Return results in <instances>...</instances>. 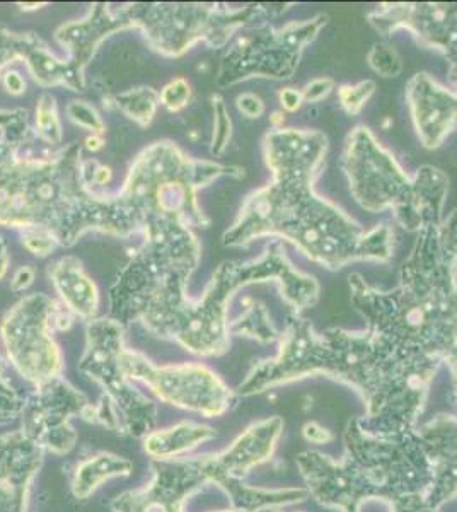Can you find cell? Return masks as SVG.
<instances>
[{"label": "cell", "mask_w": 457, "mask_h": 512, "mask_svg": "<svg viewBox=\"0 0 457 512\" xmlns=\"http://www.w3.org/2000/svg\"><path fill=\"white\" fill-rule=\"evenodd\" d=\"M326 152L328 139L319 130L272 128L263 139L272 181L244 200L224 245L243 248L256 239H284L330 270L355 262L388 263L394 255L388 224L365 229L314 190Z\"/></svg>", "instance_id": "1"}, {"label": "cell", "mask_w": 457, "mask_h": 512, "mask_svg": "<svg viewBox=\"0 0 457 512\" xmlns=\"http://www.w3.org/2000/svg\"><path fill=\"white\" fill-rule=\"evenodd\" d=\"M335 379L365 403L367 429L415 431L434 379L418 373L386 349L372 333L331 328L318 333L301 315L290 316L278 337L275 357L260 361L238 390L251 396L304 378Z\"/></svg>", "instance_id": "2"}, {"label": "cell", "mask_w": 457, "mask_h": 512, "mask_svg": "<svg viewBox=\"0 0 457 512\" xmlns=\"http://www.w3.org/2000/svg\"><path fill=\"white\" fill-rule=\"evenodd\" d=\"M350 301L367 332L420 373L435 378L457 350V253L440 238L439 226L418 233L400 270V282L381 291L350 275Z\"/></svg>", "instance_id": "3"}, {"label": "cell", "mask_w": 457, "mask_h": 512, "mask_svg": "<svg viewBox=\"0 0 457 512\" xmlns=\"http://www.w3.org/2000/svg\"><path fill=\"white\" fill-rule=\"evenodd\" d=\"M81 146L70 144L43 158L16 156L0 171V226L47 227L60 245L87 231L128 238L139 233L118 195L89 187Z\"/></svg>", "instance_id": "4"}, {"label": "cell", "mask_w": 457, "mask_h": 512, "mask_svg": "<svg viewBox=\"0 0 457 512\" xmlns=\"http://www.w3.org/2000/svg\"><path fill=\"white\" fill-rule=\"evenodd\" d=\"M343 441L345 453L338 460L318 451L297 456L307 492L321 506L360 512L367 501L393 504L429 494L434 470L417 429L372 431L355 417L348 420Z\"/></svg>", "instance_id": "5"}, {"label": "cell", "mask_w": 457, "mask_h": 512, "mask_svg": "<svg viewBox=\"0 0 457 512\" xmlns=\"http://www.w3.org/2000/svg\"><path fill=\"white\" fill-rule=\"evenodd\" d=\"M255 282H275L280 296L301 315L318 303V280L299 272L287 255L282 241L273 239L258 258L248 262H224L217 268L202 297L186 299L174 315L166 337L191 354L214 357L224 354L231 344L227 309L234 294Z\"/></svg>", "instance_id": "6"}, {"label": "cell", "mask_w": 457, "mask_h": 512, "mask_svg": "<svg viewBox=\"0 0 457 512\" xmlns=\"http://www.w3.org/2000/svg\"><path fill=\"white\" fill-rule=\"evenodd\" d=\"M342 168L352 197L367 212L391 210L394 221L417 234L444 219L449 195L446 173L422 166L415 175H408L369 128H353L348 134Z\"/></svg>", "instance_id": "7"}, {"label": "cell", "mask_w": 457, "mask_h": 512, "mask_svg": "<svg viewBox=\"0 0 457 512\" xmlns=\"http://www.w3.org/2000/svg\"><path fill=\"white\" fill-rule=\"evenodd\" d=\"M243 175L238 166L188 158L176 144L162 140L135 158L118 197L140 233L157 226L207 227L210 219L198 205V192L222 176Z\"/></svg>", "instance_id": "8"}, {"label": "cell", "mask_w": 457, "mask_h": 512, "mask_svg": "<svg viewBox=\"0 0 457 512\" xmlns=\"http://www.w3.org/2000/svg\"><path fill=\"white\" fill-rule=\"evenodd\" d=\"M130 30H140L147 43L166 57H181L198 43L222 48L238 31L265 23L287 11V6L249 4L244 7L209 4H128Z\"/></svg>", "instance_id": "9"}, {"label": "cell", "mask_w": 457, "mask_h": 512, "mask_svg": "<svg viewBox=\"0 0 457 512\" xmlns=\"http://www.w3.org/2000/svg\"><path fill=\"white\" fill-rule=\"evenodd\" d=\"M328 23L326 14L306 21H292L282 28L272 24H253L238 31L222 57L217 86L227 88L248 79H277L294 76L307 45L318 38Z\"/></svg>", "instance_id": "10"}, {"label": "cell", "mask_w": 457, "mask_h": 512, "mask_svg": "<svg viewBox=\"0 0 457 512\" xmlns=\"http://www.w3.org/2000/svg\"><path fill=\"white\" fill-rule=\"evenodd\" d=\"M123 350V326L116 320H93L87 325L86 354L82 373L103 388V400L115 410L120 431L130 436H149L156 425L157 407L135 390L120 366Z\"/></svg>", "instance_id": "11"}, {"label": "cell", "mask_w": 457, "mask_h": 512, "mask_svg": "<svg viewBox=\"0 0 457 512\" xmlns=\"http://www.w3.org/2000/svg\"><path fill=\"white\" fill-rule=\"evenodd\" d=\"M120 366L130 381L149 386L162 402L205 417L227 414L236 400L226 383L198 362L157 367L145 355L123 347Z\"/></svg>", "instance_id": "12"}, {"label": "cell", "mask_w": 457, "mask_h": 512, "mask_svg": "<svg viewBox=\"0 0 457 512\" xmlns=\"http://www.w3.org/2000/svg\"><path fill=\"white\" fill-rule=\"evenodd\" d=\"M58 303L45 294H31L14 304L0 325L9 361L36 386L60 378L64 359L53 340Z\"/></svg>", "instance_id": "13"}, {"label": "cell", "mask_w": 457, "mask_h": 512, "mask_svg": "<svg viewBox=\"0 0 457 512\" xmlns=\"http://www.w3.org/2000/svg\"><path fill=\"white\" fill-rule=\"evenodd\" d=\"M367 18L379 35L405 30L422 47L442 53L449 60V79L457 93V2L379 4Z\"/></svg>", "instance_id": "14"}, {"label": "cell", "mask_w": 457, "mask_h": 512, "mask_svg": "<svg viewBox=\"0 0 457 512\" xmlns=\"http://www.w3.org/2000/svg\"><path fill=\"white\" fill-rule=\"evenodd\" d=\"M35 395L24 403L23 432L36 446L53 454L69 453L76 446L77 434L70 427L74 415L84 414L86 398L64 379L57 378L36 386Z\"/></svg>", "instance_id": "15"}, {"label": "cell", "mask_w": 457, "mask_h": 512, "mask_svg": "<svg viewBox=\"0 0 457 512\" xmlns=\"http://www.w3.org/2000/svg\"><path fill=\"white\" fill-rule=\"evenodd\" d=\"M152 472L149 485L111 502L113 512H183L186 499L212 483L205 456L152 463Z\"/></svg>", "instance_id": "16"}, {"label": "cell", "mask_w": 457, "mask_h": 512, "mask_svg": "<svg viewBox=\"0 0 457 512\" xmlns=\"http://www.w3.org/2000/svg\"><path fill=\"white\" fill-rule=\"evenodd\" d=\"M446 366L451 371L452 402L456 414L437 415L427 424L417 427L434 470V483L425 501L437 511L457 497V350L447 359Z\"/></svg>", "instance_id": "17"}, {"label": "cell", "mask_w": 457, "mask_h": 512, "mask_svg": "<svg viewBox=\"0 0 457 512\" xmlns=\"http://www.w3.org/2000/svg\"><path fill=\"white\" fill-rule=\"evenodd\" d=\"M411 120L425 149H437L457 130V93L444 88L427 72H418L406 84Z\"/></svg>", "instance_id": "18"}, {"label": "cell", "mask_w": 457, "mask_h": 512, "mask_svg": "<svg viewBox=\"0 0 457 512\" xmlns=\"http://www.w3.org/2000/svg\"><path fill=\"white\" fill-rule=\"evenodd\" d=\"M282 431L284 420L280 417L261 420L243 432L226 451L207 456V468L212 483L219 485L227 478L244 480L253 468L272 458Z\"/></svg>", "instance_id": "19"}, {"label": "cell", "mask_w": 457, "mask_h": 512, "mask_svg": "<svg viewBox=\"0 0 457 512\" xmlns=\"http://www.w3.org/2000/svg\"><path fill=\"white\" fill-rule=\"evenodd\" d=\"M43 454L23 431L0 436V512H26L29 485Z\"/></svg>", "instance_id": "20"}, {"label": "cell", "mask_w": 457, "mask_h": 512, "mask_svg": "<svg viewBox=\"0 0 457 512\" xmlns=\"http://www.w3.org/2000/svg\"><path fill=\"white\" fill-rule=\"evenodd\" d=\"M125 30H130V26L123 6L96 4L89 9L86 18L62 24L55 33V38L60 47H64L69 53L67 59L84 70L106 38Z\"/></svg>", "instance_id": "21"}, {"label": "cell", "mask_w": 457, "mask_h": 512, "mask_svg": "<svg viewBox=\"0 0 457 512\" xmlns=\"http://www.w3.org/2000/svg\"><path fill=\"white\" fill-rule=\"evenodd\" d=\"M53 289L60 303L72 315L84 321H93L99 308V291L94 280L84 272L76 256H64L48 268Z\"/></svg>", "instance_id": "22"}, {"label": "cell", "mask_w": 457, "mask_h": 512, "mask_svg": "<svg viewBox=\"0 0 457 512\" xmlns=\"http://www.w3.org/2000/svg\"><path fill=\"white\" fill-rule=\"evenodd\" d=\"M29 76L41 88L64 86L70 91H84L86 79L84 70L72 64L69 59H58L57 55L33 33H26L23 60Z\"/></svg>", "instance_id": "23"}, {"label": "cell", "mask_w": 457, "mask_h": 512, "mask_svg": "<svg viewBox=\"0 0 457 512\" xmlns=\"http://www.w3.org/2000/svg\"><path fill=\"white\" fill-rule=\"evenodd\" d=\"M215 431L207 425L181 422L171 429L151 432L145 437V451L154 460L168 461L178 458L181 454L190 453L191 449L214 439Z\"/></svg>", "instance_id": "24"}, {"label": "cell", "mask_w": 457, "mask_h": 512, "mask_svg": "<svg viewBox=\"0 0 457 512\" xmlns=\"http://www.w3.org/2000/svg\"><path fill=\"white\" fill-rule=\"evenodd\" d=\"M220 489H224L232 502V509L260 512L270 507L287 506L294 502L306 501L309 497L307 489L265 490L249 487L244 480L227 478L219 483Z\"/></svg>", "instance_id": "25"}, {"label": "cell", "mask_w": 457, "mask_h": 512, "mask_svg": "<svg viewBox=\"0 0 457 512\" xmlns=\"http://www.w3.org/2000/svg\"><path fill=\"white\" fill-rule=\"evenodd\" d=\"M132 470L134 465L125 458L108 453L96 454L77 466L72 490L77 499H87L101 483L113 477H128Z\"/></svg>", "instance_id": "26"}, {"label": "cell", "mask_w": 457, "mask_h": 512, "mask_svg": "<svg viewBox=\"0 0 457 512\" xmlns=\"http://www.w3.org/2000/svg\"><path fill=\"white\" fill-rule=\"evenodd\" d=\"M110 106L130 118L132 122L139 123L140 127L151 125L156 117L157 108L161 106L159 93L152 88H135L125 93L116 94L111 99Z\"/></svg>", "instance_id": "27"}, {"label": "cell", "mask_w": 457, "mask_h": 512, "mask_svg": "<svg viewBox=\"0 0 457 512\" xmlns=\"http://www.w3.org/2000/svg\"><path fill=\"white\" fill-rule=\"evenodd\" d=\"M231 333L239 337L255 338L261 344H272L278 342L280 333L273 325L272 318L268 315L267 308L260 303H253L249 306L238 320L229 323Z\"/></svg>", "instance_id": "28"}, {"label": "cell", "mask_w": 457, "mask_h": 512, "mask_svg": "<svg viewBox=\"0 0 457 512\" xmlns=\"http://www.w3.org/2000/svg\"><path fill=\"white\" fill-rule=\"evenodd\" d=\"M35 134L48 146H60L64 128L58 115L57 99L52 94H41L35 111Z\"/></svg>", "instance_id": "29"}, {"label": "cell", "mask_w": 457, "mask_h": 512, "mask_svg": "<svg viewBox=\"0 0 457 512\" xmlns=\"http://www.w3.org/2000/svg\"><path fill=\"white\" fill-rule=\"evenodd\" d=\"M31 130L33 128L29 127L26 111L0 110V139L21 149L24 142L33 135Z\"/></svg>", "instance_id": "30"}, {"label": "cell", "mask_w": 457, "mask_h": 512, "mask_svg": "<svg viewBox=\"0 0 457 512\" xmlns=\"http://www.w3.org/2000/svg\"><path fill=\"white\" fill-rule=\"evenodd\" d=\"M376 93V82L367 79L359 84H343L338 88V101L350 117L360 115L369 103L372 94Z\"/></svg>", "instance_id": "31"}, {"label": "cell", "mask_w": 457, "mask_h": 512, "mask_svg": "<svg viewBox=\"0 0 457 512\" xmlns=\"http://www.w3.org/2000/svg\"><path fill=\"white\" fill-rule=\"evenodd\" d=\"M67 117L70 122L76 123L77 127L84 128L91 134L103 135L106 132V123L96 108L87 101L74 99L67 105Z\"/></svg>", "instance_id": "32"}, {"label": "cell", "mask_w": 457, "mask_h": 512, "mask_svg": "<svg viewBox=\"0 0 457 512\" xmlns=\"http://www.w3.org/2000/svg\"><path fill=\"white\" fill-rule=\"evenodd\" d=\"M212 106H214V137H212L210 151L214 156H222L231 142L232 120L226 103L220 96L212 98Z\"/></svg>", "instance_id": "33"}, {"label": "cell", "mask_w": 457, "mask_h": 512, "mask_svg": "<svg viewBox=\"0 0 457 512\" xmlns=\"http://www.w3.org/2000/svg\"><path fill=\"white\" fill-rule=\"evenodd\" d=\"M21 243L31 255L47 258L60 245L57 236L47 227H28L21 231Z\"/></svg>", "instance_id": "34"}, {"label": "cell", "mask_w": 457, "mask_h": 512, "mask_svg": "<svg viewBox=\"0 0 457 512\" xmlns=\"http://www.w3.org/2000/svg\"><path fill=\"white\" fill-rule=\"evenodd\" d=\"M367 60L372 70L382 77H398L403 70L400 55L388 45H374L367 55Z\"/></svg>", "instance_id": "35"}, {"label": "cell", "mask_w": 457, "mask_h": 512, "mask_svg": "<svg viewBox=\"0 0 457 512\" xmlns=\"http://www.w3.org/2000/svg\"><path fill=\"white\" fill-rule=\"evenodd\" d=\"M26 33H12L6 28H0V79L12 64L23 60Z\"/></svg>", "instance_id": "36"}, {"label": "cell", "mask_w": 457, "mask_h": 512, "mask_svg": "<svg viewBox=\"0 0 457 512\" xmlns=\"http://www.w3.org/2000/svg\"><path fill=\"white\" fill-rule=\"evenodd\" d=\"M191 94H193V89H191L190 81L185 77H176L161 89L159 101L166 110L171 111V113H178V111L188 106Z\"/></svg>", "instance_id": "37"}, {"label": "cell", "mask_w": 457, "mask_h": 512, "mask_svg": "<svg viewBox=\"0 0 457 512\" xmlns=\"http://www.w3.org/2000/svg\"><path fill=\"white\" fill-rule=\"evenodd\" d=\"M24 402L12 388L11 381L6 378L4 364L0 359V424L16 419L23 414Z\"/></svg>", "instance_id": "38"}, {"label": "cell", "mask_w": 457, "mask_h": 512, "mask_svg": "<svg viewBox=\"0 0 457 512\" xmlns=\"http://www.w3.org/2000/svg\"><path fill=\"white\" fill-rule=\"evenodd\" d=\"M333 89H335V81L333 79H330V77H319V79H314V81L309 82V84H306L301 89L302 99H304V103H309V105L311 103H319L324 98H328Z\"/></svg>", "instance_id": "39"}, {"label": "cell", "mask_w": 457, "mask_h": 512, "mask_svg": "<svg viewBox=\"0 0 457 512\" xmlns=\"http://www.w3.org/2000/svg\"><path fill=\"white\" fill-rule=\"evenodd\" d=\"M236 106H238L239 113L246 118H260L265 113V103L258 94L243 93L239 94L236 99Z\"/></svg>", "instance_id": "40"}, {"label": "cell", "mask_w": 457, "mask_h": 512, "mask_svg": "<svg viewBox=\"0 0 457 512\" xmlns=\"http://www.w3.org/2000/svg\"><path fill=\"white\" fill-rule=\"evenodd\" d=\"M391 512H439L429 506L422 495H411L391 504Z\"/></svg>", "instance_id": "41"}, {"label": "cell", "mask_w": 457, "mask_h": 512, "mask_svg": "<svg viewBox=\"0 0 457 512\" xmlns=\"http://www.w3.org/2000/svg\"><path fill=\"white\" fill-rule=\"evenodd\" d=\"M36 279V270L31 265H23L16 270V274L12 275L11 291L24 292L28 291L29 287L33 286Z\"/></svg>", "instance_id": "42"}, {"label": "cell", "mask_w": 457, "mask_h": 512, "mask_svg": "<svg viewBox=\"0 0 457 512\" xmlns=\"http://www.w3.org/2000/svg\"><path fill=\"white\" fill-rule=\"evenodd\" d=\"M0 82L11 96H21V94L26 93V79L19 70L7 69Z\"/></svg>", "instance_id": "43"}, {"label": "cell", "mask_w": 457, "mask_h": 512, "mask_svg": "<svg viewBox=\"0 0 457 512\" xmlns=\"http://www.w3.org/2000/svg\"><path fill=\"white\" fill-rule=\"evenodd\" d=\"M278 99H280V105H282V108H284L285 111H289V113H294V111L299 110L302 103H304L301 89L296 88L282 89L280 94H278Z\"/></svg>", "instance_id": "44"}, {"label": "cell", "mask_w": 457, "mask_h": 512, "mask_svg": "<svg viewBox=\"0 0 457 512\" xmlns=\"http://www.w3.org/2000/svg\"><path fill=\"white\" fill-rule=\"evenodd\" d=\"M304 436H306L307 441H311V443H330L333 436H331L330 432L323 429V427H319L318 424H307L304 427Z\"/></svg>", "instance_id": "45"}, {"label": "cell", "mask_w": 457, "mask_h": 512, "mask_svg": "<svg viewBox=\"0 0 457 512\" xmlns=\"http://www.w3.org/2000/svg\"><path fill=\"white\" fill-rule=\"evenodd\" d=\"M19 154V147L12 146L6 140L0 139V171L11 163L12 159Z\"/></svg>", "instance_id": "46"}, {"label": "cell", "mask_w": 457, "mask_h": 512, "mask_svg": "<svg viewBox=\"0 0 457 512\" xmlns=\"http://www.w3.org/2000/svg\"><path fill=\"white\" fill-rule=\"evenodd\" d=\"M9 265H11V255H9V248H7V241L2 234H0V280L6 277L9 272Z\"/></svg>", "instance_id": "47"}, {"label": "cell", "mask_w": 457, "mask_h": 512, "mask_svg": "<svg viewBox=\"0 0 457 512\" xmlns=\"http://www.w3.org/2000/svg\"><path fill=\"white\" fill-rule=\"evenodd\" d=\"M84 146H86L87 151L98 152L105 147V139H103V135L91 134L87 137Z\"/></svg>", "instance_id": "48"}, {"label": "cell", "mask_w": 457, "mask_h": 512, "mask_svg": "<svg viewBox=\"0 0 457 512\" xmlns=\"http://www.w3.org/2000/svg\"><path fill=\"white\" fill-rule=\"evenodd\" d=\"M45 4H21L23 11H35V9H41Z\"/></svg>", "instance_id": "49"}, {"label": "cell", "mask_w": 457, "mask_h": 512, "mask_svg": "<svg viewBox=\"0 0 457 512\" xmlns=\"http://www.w3.org/2000/svg\"><path fill=\"white\" fill-rule=\"evenodd\" d=\"M219 512H249V511H243V509H231V511H219Z\"/></svg>", "instance_id": "50"}]
</instances>
